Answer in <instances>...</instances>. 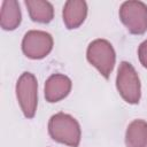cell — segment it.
Here are the masks:
<instances>
[{
  "mask_svg": "<svg viewBox=\"0 0 147 147\" xmlns=\"http://www.w3.org/2000/svg\"><path fill=\"white\" fill-rule=\"evenodd\" d=\"M48 133L53 140L70 147H78L80 142L79 123L69 114L53 115L48 122Z\"/></svg>",
  "mask_w": 147,
  "mask_h": 147,
  "instance_id": "1",
  "label": "cell"
},
{
  "mask_svg": "<svg viewBox=\"0 0 147 147\" xmlns=\"http://www.w3.org/2000/svg\"><path fill=\"white\" fill-rule=\"evenodd\" d=\"M86 56L88 62L94 65L106 79H108L116 61L115 51L111 44L106 39H95L88 45Z\"/></svg>",
  "mask_w": 147,
  "mask_h": 147,
  "instance_id": "2",
  "label": "cell"
},
{
  "mask_svg": "<svg viewBox=\"0 0 147 147\" xmlns=\"http://www.w3.org/2000/svg\"><path fill=\"white\" fill-rule=\"evenodd\" d=\"M116 87L121 96L131 105L139 102L140 92V79L133 68V65L126 61L121 62L116 77Z\"/></svg>",
  "mask_w": 147,
  "mask_h": 147,
  "instance_id": "3",
  "label": "cell"
},
{
  "mask_svg": "<svg viewBox=\"0 0 147 147\" xmlns=\"http://www.w3.org/2000/svg\"><path fill=\"white\" fill-rule=\"evenodd\" d=\"M16 96L25 117L32 118L38 105V83L31 72H23L16 84Z\"/></svg>",
  "mask_w": 147,
  "mask_h": 147,
  "instance_id": "4",
  "label": "cell"
},
{
  "mask_svg": "<svg viewBox=\"0 0 147 147\" xmlns=\"http://www.w3.org/2000/svg\"><path fill=\"white\" fill-rule=\"evenodd\" d=\"M119 18L129 32L142 34L147 30V6L142 1H125L119 8Z\"/></svg>",
  "mask_w": 147,
  "mask_h": 147,
  "instance_id": "5",
  "label": "cell"
},
{
  "mask_svg": "<svg viewBox=\"0 0 147 147\" xmlns=\"http://www.w3.org/2000/svg\"><path fill=\"white\" fill-rule=\"evenodd\" d=\"M53 48V38L48 32L40 30L28 31L22 40L23 53L33 60H39L49 54Z\"/></svg>",
  "mask_w": 147,
  "mask_h": 147,
  "instance_id": "6",
  "label": "cell"
},
{
  "mask_svg": "<svg viewBox=\"0 0 147 147\" xmlns=\"http://www.w3.org/2000/svg\"><path fill=\"white\" fill-rule=\"evenodd\" d=\"M71 90V80L65 75L54 74L45 83V98L48 102H57L64 99Z\"/></svg>",
  "mask_w": 147,
  "mask_h": 147,
  "instance_id": "7",
  "label": "cell"
},
{
  "mask_svg": "<svg viewBox=\"0 0 147 147\" xmlns=\"http://www.w3.org/2000/svg\"><path fill=\"white\" fill-rule=\"evenodd\" d=\"M87 15V3L84 0H69L63 6V22L68 29H76L83 24Z\"/></svg>",
  "mask_w": 147,
  "mask_h": 147,
  "instance_id": "8",
  "label": "cell"
},
{
  "mask_svg": "<svg viewBox=\"0 0 147 147\" xmlns=\"http://www.w3.org/2000/svg\"><path fill=\"white\" fill-rule=\"evenodd\" d=\"M20 5L15 0H5L1 5L0 24L3 30H14L21 23Z\"/></svg>",
  "mask_w": 147,
  "mask_h": 147,
  "instance_id": "9",
  "label": "cell"
},
{
  "mask_svg": "<svg viewBox=\"0 0 147 147\" xmlns=\"http://www.w3.org/2000/svg\"><path fill=\"white\" fill-rule=\"evenodd\" d=\"M126 147H147V122L134 119L126 129Z\"/></svg>",
  "mask_w": 147,
  "mask_h": 147,
  "instance_id": "10",
  "label": "cell"
},
{
  "mask_svg": "<svg viewBox=\"0 0 147 147\" xmlns=\"http://www.w3.org/2000/svg\"><path fill=\"white\" fill-rule=\"evenodd\" d=\"M24 3L32 21L38 23H49L53 20L54 9L51 2L42 0H25Z\"/></svg>",
  "mask_w": 147,
  "mask_h": 147,
  "instance_id": "11",
  "label": "cell"
},
{
  "mask_svg": "<svg viewBox=\"0 0 147 147\" xmlns=\"http://www.w3.org/2000/svg\"><path fill=\"white\" fill-rule=\"evenodd\" d=\"M138 56H139L140 63L145 68H147V39L140 44L138 48Z\"/></svg>",
  "mask_w": 147,
  "mask_h": 147,
  "instance_id": "12",
  "label": "cell"
}]
</instances>
